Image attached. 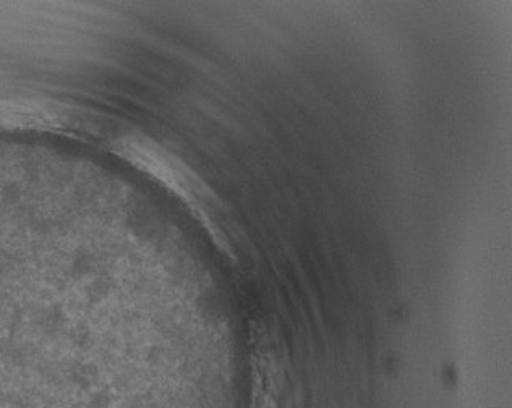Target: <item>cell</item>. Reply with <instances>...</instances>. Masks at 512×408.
I'll list each match as a JSON object with an SVG mask.
<instances>
[{
    "mask_svg": "<svg viewBox=\"0 0 512 408\" xmlns=\"http://www.w3.org/2000/svg\"><path fill=\"white\" fill-rule=\"evenodd\" d=\"M143 166L150 170L154 177H158L167 187L172 188L180 198H184L193 209L201 211V203L213 201V193L208 190L205 183L197 175L190 172L182 162L172 158L171 154L164 153L158 146H135Z\"/></svg>",
    "mask_w": 512,
    "mask_h": 408,
    "instance_id": "6da1fadb",
    "label": "cell"
}]
</instances>
